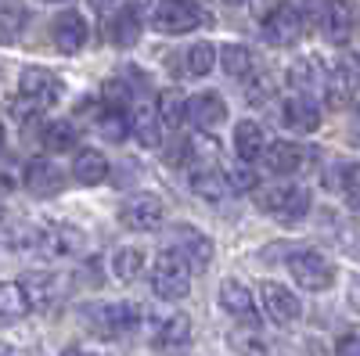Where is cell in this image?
Returning <instances> with one entry per match:
<instances>
[{"instance_id":"2","label":"cell","mask_w":360,"mask_h":356,"mask_svg":"<svg viewBox=\"0 0 360 356\" xmlns=\"http://www.w3.org/2000/svg\"><path fill=\"white\" fill-rule=\"evenodd\" d=\"M62 98V79L47 69H25L22 79H18V101L11 105L15 112H37V108H47Z\"/></svg>"},{"instance_id":"26","label":"cell","mask_w":360,"mask_h":356,"mask_svg":"<svg viewBox=\"0 0 360 356\" xmlns=\"http://www.w3.org/2000/svg\"><path fill=\"white\" fill-rule=\"evenodd\" d=\"M141 270H144V252H141V249L127 245V249H119V252L112 256V274L123 281V284H134V281L141 277Z\"/></svg>"},{"instance_id":"4","label":"cell","mask_w":360,"mask_h":356,"mask_svg":"<svg viewBox=\"0 0 360 356\" xmlns=\"http://www.w3.org/2000/svg\"><path fill=\"white\" fill-rule=\"evenodd\" d=\"M191 288V270L184 266V259H180L173 249H166L155 263V274H152V291L159 295V299H184Z\"/></svg>"},{"instance_id":"19","label":"cell","mask_w":360,"mask_h":356,"mask_svg":"<svg viewBox=\"0 0 360 356\" xmlns=\"http://www.w3.org/2000/svg\"><path fill=\"white\" fill-rule=\"evenodd\" d=\"M62 173H58V166L54 162H47V159H33L25 166V187L33 191L37 198H47V195H58L62 191Z\"/></svg>"},{"instance_id":"13","label":"cell","mask_w":360,"mask_h":356,"mask_svg":"<svg viewBox=\"0 0 360 356\" xmlns=\"http://www.w3.org/2000/svg\"><path fill=\"white\" fill-rule=\"evenodd\" d=\"M188 184L198 198L205 202H224L231 195V184H227V173L213 162H198V166H188Z\"/></svg>"},{"instance_id":"29","label":"cell","mask_w":360,"mask_h":356,"mask_svg":"<svg viewBox=\"0 0 360 356\" xmlns=\"http://www.w3.org/2000/svg\"><path fill=\"white\" fill-rule=\"evenodd\" d=\"M130 126H134V133L144 140V144H155V137H159V112L152 108V105H144V101H137L134 105V115H130Z\"/></svg>"},{"instance_id":"25","label":"cell","mask_w":360,"mask_h":356,"mask_svg":"<svg viewBox=\"0 0 360 356\" xmlns=\"http://www.w3.org/2000/svg\"><path fill=\"white\" fill-rule=\"evenodd\" d=\"M25 25V4L22 0H0V44H15Z\"/></svg>"},{"instance_id":"42","label":"cell","mask_w":360,"mask_h":356,"mask_svg":"<svg viewBox=\"0 0 360 356\" xmlns=\"http://www.w3.org/2000/svg\"><path fill=\"white\" fill-rule=\"evenodd\" d=\"M115 4V0H90V8H94V11H105V8H112Z\"/></svg>"},{"instance_id":"35","label":"cell","mask_w":360,"mask_h":356,"mask_svg":"<svg viewBox=\"0 0 360 356\" xmlns=\"http://www.w3.org/2000/svg\"><path fill=\"white\" fill-rule=\"evenodd\" d=\"M335 173H339V195L346 198V205L360 209V162H342Z\"/></svg>"},{"instance_id":"38","label":"cell","mask_w":360,"mask_h":356,"mask_svg":"<svg viewBox=\"0 0 360 356\" xmlns=\"http://www.w3.org/2000/svg\"><path fill=\"white\" fill-rule=\"evenodd\" d=\"M314 79H317L314 62H295V65H292V72H288V86H292V94H310V91H314Z\"/></svg>"},{"instance_id":"14","label":"cell","mask_w":360,"mask_h":356,"mask_svg":"<svg viewBox=\"0 0 360 356\" xmlns=\"http://www.w3.org/2000/svg\"><path fill=\"white\" fill-rule=\"evenodd\" d=\"M184 119H191V123L198 126V130H220L224 123H227V101L220 98V94H195L188 105H184Z\"/></svg>"},{"instance_id":"20","label":"cell","mask_w":360,"mask_h":356,"mask_svg":"<svg viewBox=\"0 0 360 356\" xmlns=\"http://www.w3.org/2000/svg\"><path fill=\"white\" fill-rule=\"evenodd\" d=\"M263 159H266V169L278 173V176H288L303 166V147L292 144V140H274L263 147Z\"/></svg>"},{"instance_id":"46","label":"cell","mask_w":360,"mask_h":356,"mask_svg":"<svg viewBox=\"0 0 360 356\" xmlns=\"http://www.w3.org/2000/svg\"><path fill=\"white\" fill-rule=\"evenodd\" d=\"M231 4H238V0H231Z\"/></svg>"},{"instance_id":"23","label":"cell","mask_w":360,"mask_h":356,"mask_svg":"<svg viewBox=\"0 0 360 356\" xmlns=\"http://www.w3.org/2000/svg\"><path fill=\"white\" fill-rule=\"evenodd\" d=\"M234 147H238V159L242 162H256L263 155L266 140H263V130L252 123V119H242V123L234 126Z\"/></svg>"},{"instance_id":"9","label":"cell","mask_w":360,"mask_h":356,"mask_svg":"<svg viewBox=\"0 0 360 356\" xmlns=\"http://www.w3.org/2000/svg\"><path fill=\"white\" fill-rule=\"evenodd\" d=\"M169 249L184 259V266H188V270H195V274H202L205 266L213 263V242H209L202 230H195V227H180Z\"/></svg>"},{"instance_id":"44","label":"cell","mask_w":360,"mask_h":356,"mask_svg":"<svg viewBox=\"0 0 360 356\" xmlns=\"http://www.w3.org/2000/svg\"><path fill=\"white\" fill-rule=\"evenodd\" d=\"M0 147H4V123H0Z\"/></svg>"},{"instance_id":"40","label":"cell","mask_w":360,"mask_h":356,"mask_svg":"<svg viewBox=\"0 0 360 356\" xmlns=\"http://www.w3.org/2000/svg\"><path fill=\"white\" fill-rule=\"evenodd\" d=\"M335 356H360V331L342 335L339 345H335Z\"/></svg>"},{"instance_id":"7","label":"cell","mask_w":360,"mask_h":356,"mask_svg":"<svg viewBox=\"0 0 360 356\" xmlns=\"http://www.w3.org/2000/svg\"><path fill=\"white\" fill-rule=\"evenodd\" d=\"M356 91H360V54L335 58L332 72H328V91H324L328 105H332V108H346L356 98Z\"/></svg>"},{"instance_id":"3","label":"cell","mask_w":360,"mask_h":356,"mask_svg":"<svg viewBox=\"0 0 360 356\" xmlns=\"http://www.w3.org/2000/svg\"><path fill=\"white\" fill-rule=\"evenodd\" d=\"M256 202L266 216H278V220H303L310 213V191L295 187V184L266 187V191L256 195Z\"/></svg>"},{"instance_id":"37","label":"cell","mask_w":360,"mask_h":356,"mask_svg":"<svg viewBox=\"0 0 360 356\" xmlns=\"http://www.w3.org/2000/svg\"><path fill=\"white\" fill-rule=\"evenodd\" d=\"M245 79H249V83H245V98H249L252 105H263L270 94H274V76H270L266 69H252Z\"/></svg>"},{"instance_id":"45","label":"cell","mask_w":360,"mask_h":356,"mask_svg":"<svg viewBox=\"0 0 360 356\" xmlns=\"http://www.w3.org/2000/svg\"><path fill=\"white\" fill-rule=\"evenodd\" d=\"M47 4H65V0H47Z\"/></svg>"},{"instance_id":"21","label":"cell","mask_w":360,"mask_h":356,"mask_svg":"<svg viewBox=\"0 0 360 356\" xmlns=\"http://www.w3.org/2000/svg\"><path fill=\"white\" fill-rule=\"evenodd\" d=\"M29 310H33V306H29L22 284H15V281H0V328H8V324L22 320Z\"/></svg>"},{"instance_id":"43","label":"cell","mask_w":360,"mask_h":356,"mask_svg":"<svg viewBox=\"0 0 360 356\" xmlns=\"http://www.w3.org/2000/svg\"><path fill=\"white\" fill-rule=\"evenodd\" d=\"M62 356H94V352H83V349H65Z\"/></svg>"},{"instance_id":"18","label":"cell","mask_w":360,"mask_h":356,"mask_svg":"<svg viewBox=\"0 0 360 356\" xmlns=\"http://www.w3.org/2000/svg\"><path fill=\"white\" fill-rule=\"evenodd\" d=\"M51 37H54V47L62 51V54H76L86 37H90V29H86V18L76 15V11H65V15H58L54 25H51Z\"/></svg>"},{"instance_id":"8","label":"cell","mask_w":360,"mask_h":356,"mask_svg":"<svg viewBox=\"0 0 360 356\" xmlns=\"http://www.w3.org/2000/svg\"><path fill=\"white\" fill-rule=\"evenodd\" d=\"M263 37L274 47H292L299 37H303V11H299L295 4L270 8L266 18H263Z\"/></svg>"},{"instance_id":"12","label":"cell","mask_w":360,"mask_h":356,"mask_svg":"<svg viewBox=\"0 0 360 356\" xmlns=\"http://www.w3.org/2000/svg\"><path fill=\"white\" fill-rule=\"evenodd\" d=\"M321 33L332 40V44H346L353 37V25H356V11L349 0H324V11H321Z\"/></svg>"},{"instance_id":"15","label":"cell","mask_w":360,"mask_h":356,"mask_svg":"<svg viewBox=\"0 0 360 356\" xmlns=\"http://www.w3.org/2000/svg\"><path fill=\"white\" fill-rule=\"evenodd\" d=\"M259 299H263V310H266V317L274 320V324H292V320H299V299L285 288V284H278V281H263L259 284Z\"/></svg>"},{"instance_id":"6","label":"cell","mask_w":360,"mask_h":356,"mask_svg":"<svg viewBox=\"0 0 360 356\" xmlns=\"http://www.w3.org/2000/svg\"><path fill=\"white\" fill-rule=\"evenodd\" d=\"M288 270L295 277L299 288H307V291H328L335 284V266L328 263L321 252H292L288 256Z\"/></svg>"},{"instance_id":"39","label":"cell","mask_w":360,"mask_h":356,"mask_svg":"<svg viewBox=\"0 0 360 356\" xmlns=\"http://www.w3.org/2000/svg\"><path fill=\"white\" fill-rule=\"evenodd\" d=\"M227 184H231V191H252L256 187V173L242 162V166L227 169Z\"/></svg>"},{"instance_id":"36","label":"cell","mask_w":360,"mask_h":356,"mask_svg":"<svg viewBox=\"0 0 360 356\" xmlns=\"http://www.w3.org/2000/svg\"><path fill=\"white\" fill-rule=\"evenodd\" d=\"M184 98H180V94H173V91H166L162 98H159V126L162 130H176L180 126V119H184Z\"/></svg>"},{"instance_id":"17","label":"cell","mask_w":360,"mask_h":356,"mask_svg":"<svg viewBox=\"0 0 360 356\" xmlns=\"http://www.w3.org/2000/svg\"><path fill=\"white\" fill-rule=\"evenodd\" d=\"M281 123L295 133H314L321 126V112L310 101V94H288L281 101Z\"/></svg>"},{"instance_id":"24","label":"cell","mask_w":360,"mask_h":356,"mask_svg":"<svg viewBox=\"0 0 360 356\" xmlns=\"http://www.w3.org/2000/svg\"><path fill=\"white\" fill-rule=\"evenodd\" d=\"M137 37H141V18H137L134 8H123V11L108 22V40H112L115 47H134Z\"/></svg>"},{"instance_id":"16","label":"cell","mask_w":360,"mask_h":356,"mask_svg":"<svg viewBox=\"0 0 360 356\" xmlns=\"http://www.w3.org/2000/svg\"><path fill=\"white\" fill-rule=\"evenodd\" d=\"M79 245H83V237H79V230H72V227H44V230L33 234V249H37L40 256H47V259L72 256Z\"/></svg>"},{"instance_id":"30","label":"cell","mask_w":360,"mask_h":356,"mask_svg":"<svg viewBox=\"0 0 360 356\" xmlns=\"http://www.w3.org/2000/svg\"><path fill=\"white\" fill-rule=\"evenodd\" d=\"M220 65H224L231 76H249V72L256 69V58H252V51L242 47V44H227V47H220Z\"/></svg>"},{"instance_id":"11","label":"cell","mask_w":360,"mask_h":356,"mask_svg":"<svg viewBox=\"0 0 360 356\" xmlns=\"http://www.w3.org/2000/svg\"><path fill=\"white\" fill-rule=\"evenodd\" d=\"M217 299H220V310L231 313L234 320L249 324V328H256V324H259V310H256V303H252V291H249L242 281L227 277V281L220 284V291H217Z\"/></svg>"},{"instance_id":"22","label":"cell","mask_w":360,"mask_h":356,"mask_svg":"<svg viewBox=\"0 0 360 356\" xmlns=\"http://www.w3.org/2000/svg\"><path fill=\"white\" fill-rule=\"evenodd\" d=\"M72 176H76L79 184H86V187L101 184L105 176H108V162H105V155H101V152H94V147H83V152H76Z\"/></svg>"},{"instance_id":"32","label":"cell","mask_w":360,"mask_h":356,"mask_svg":"<svg viewBox=\"0 0 360 356\" xmlns=\"http://www.w3.org/2000/svg\"><path fill=\"white\" fill-rule=\"evenodd\" d=\"M44 147L47 152H69V147H76V126L65 123V119L47 123L44 126Z\"/></svg>"},{"instance_id":"33","label":"cell","mask_w":360,"mask_h":356,"mask_svg":"<svg viewBox=\"0 0 360 356\" xmlns=\"http://www.w3.org/2000/svg\"><path fill=\"white\" fill-rule=\"evenodd\" d=\"M54 288H58V277H47V274H33V277L22 281V291H25L29 306H47L58 295Z\"/></svg>"},{"instance_id":"27","label":"cell","mask_w":360,"mask_h":356,"mask_svg":"<svg viewBox=\"0 0 360 356\" xmlns=\"http://www.w3.org/2000/svg\"><path fill=\"white\" fill-rule=\"evenodd\" d=\"M191 338V320L188 317H169L155 331V349H180Z\"/></svg>"},{"instance_id":"34","label":"cell","mask_w":360,"mask_h":356,"mask_svg":"<svg viewBox=\"0 0 360 356\" xmlns=\"http://www.w3.org/2000/svg\"><path fill=\"white\" fill-rule=\"evenodd\" d=\"M98 130H101L108 140H123L127 130H130V119L123 115V108H119V105H105V108L98 112Z\"/></svg>"},{"instance_id":"10","label":"cell","mask_w":360,"mask_h":356,"mask_svg":"<svg viewBox=\"0 0 360 356\" xmlns=\"http://www.w3.org/2000/svg\"><path fill=\"white\" fill-rule=\"evenodd\" d=\"M119 223L127 230H155L162 223V202L155 195H134L119 205Z\"/></svg>"},{"instance_id":"5","label":"cell","mask_w":360,"mask_h":356,"mask_svg":"<svg viewBox=\"0 0 360 356\" xmlns=\"http://www.w3.org/2000/svg\"><path fill=\"white\" fill-rule=\"evenodd\" d=\"M205 22L202 8L188 4V0H159L155 11H152V29L166 37H180V33H191Z\"/></svg>"},{"instance_id":"28","label":"cell","mask_w":360,"mask_h":356,"mask_svg":"<svg viewBox=\"0 0 360 356\" xmlns=\"http://www.w3.org/2000/svg\"><path fill=\"white\" fill-rule=\"evenodd\" d=\"M231 345L242 352V356H285V345H274L263 335H245V331H234Z\"/></svg>"},{"instance_id":"1","label":"cell","mask_w":360,"mask_h":356,"mask_svg":"<svg viewBox=\"0 0 360 356\" xmlns=\"http://www.w3.org/2000/svg\"><path fill=\"white\" fill-rule=\"evenodd\" d=\"M141 317H144V310L137 303H86V306H79V320L98 338H119V335L134 331Z\"/></svg>"},{"instance_id":"31","label":"cell","mask_w":360,"mask_h":356,"mask_svg":"<svg viewBox=\"0 0 360 356\" xmlns=\"http://www.w3.org/2000/svg\"><path fill=\"white\" fill-rule=\"evenodd\" d=\"M217 65V47L213 44H191L184 51V76H205Z\"/></svg>"},{"instance_id":"41","label":"cell","mask_w":360,"mask_h":356,"mask_svg":"<svg viewBox=\"0 0 360 356\" xmlns=\"http://www.w3.org/2000/svg\"><path fill=\"white\" fill-rule=\"evenodd\" d=\"M349 306L360 313V277H353V281H349Z\"/></svg>"}]
</instances>
